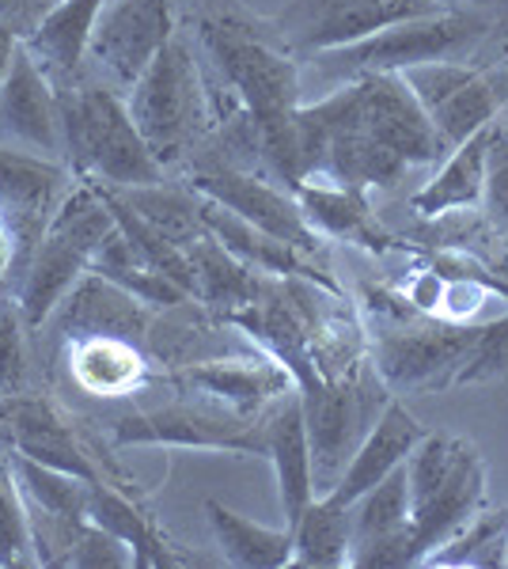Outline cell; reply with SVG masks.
Returning <instances> with one entry per match:
<instances>
[{"label": "cell", "mask_w": 508, "mask_h": 569, "mask_svg": "<svg viewBox=\"0 0 508 569\" xmlns=\"http://www.w3.org/2000/svg\"><path fill=\"white\" fill-rule=\"evenodd\" d=\"M175 380L187 391L206 395V399L220 402V407L236 410L243 418H258L273 399H281L289 388H297L289 369L266 353L212 357V361H198L190 369L175 372Z\"/></svg>", "instance_id": "ffe728a7"}, {"label": "cell", "mask_w": 508, "mask_h": 569, "mask_svg": "<svg viewBox=\"0 0 508 569\" xmlns=\"http://www.w3.org/2000/svg\"><path fill=\"white\" fill-rule=\"evenodd\" d=\"M292 194H297L303 217L322 240L353 243L372 254H391L402 247L399 236L372 209V198L365 190L338 187V182H300Z\"/></svg>", "instance_id": "7402d4cb"}, {"label": "cell", "mask_w": 508, "mask_h": 569, "mask_svg": "<svg viewBox=\"0 0 508 569\" xmlns=\"http://www.w3.org/2000/svg\"><path fill=\"white\" fill-rule=\"evenodd\" d=\"M445 152L486 130L508 107V69L482 61H432L402 72Z\"/></svg>", "instance_id": "30bf717a"}, {"label": "cell", "mask_w": 508, "mask_h": 569, "mask_svg": "<svg viewBox=\"0 0 508 569\" xmlns=\"http://www.w3.org/2000/svg\"><path fill=\"white\" fill-rule=\"evenodd\" d=\"M489 130H478L475 137H467L459 149H451L440 160V171L432 176L418 194L410 198V213L414 217H440L451 209H478L482 206V190H486V160H489Z\"/></svg>", "instance_id": "484cf974"}, {"label": "cell", "mask_w": 508, "mask_h": 569, "mask_svg": "<svg viewBox=\"0 0 508 569\" xmlns=\"http://www.w3.org/2000/svg\"><path fill=\"white\" fill-rule=\"evenodd\" d=\"M16 50H20V39H16V34H12V27L0 23V84H4L8 69H12Z\"/></svg>", "instance_id": "f35d334b"}, {"label": "cell", "mask_w": 508, "mask_h": 569, "mask_svg": "<svg viewBox=\"0 0 508 569\" xmlns=\"http://www.w3.org/2000/svg\"><path fill=\"white\" fill-rule=\"evenodd\" d=\"M445 156L402 72H365L297 110L300 182L395 194L414 171Z\"/></svg>", "instance_id": "6da1fadb"}, {"label": "cell", "mask_w": 508, "mask_h": 569, "mask_svg": "<svg viewBox=\"0 0 508 569\" xmlns=\"http://www.w3.org/2000/svg\"><path fill=\"white\" fill-rule=\"evenodd\" d=\"M182 182H190L201 198L232 209L247 224L262 228L273 240L297 247L308 259L330 266L327 240L308 224L297 194H292L289 187H281L277 179L255 176V171H232V168H198V171H190V176H182Z\"/></svg>", "instance_id": "5bb4252c"}, {"label": "cell", "mask_w": 508, "mask_h": 569, "mask_svg": "<svg viewBox=\"0 0 508 569\" xmlns=\"http://www.w3.org/2000/svg\"><path fill=\"white\" fill-rule=\"evenodd\" d=\"M61 133H64V168L72 179L96 182L107 190L149 187L171 179L156 163L141 130L133 126L126 96L84 69L72 88L58 91Z\"/></svg>", "instance_id": "277c9868"}, {"label": "cell", "mask_w": 508, "mask_h": 569, "mask_svg": "<svg viewBox=\"0 0 508 569\" xmlns=\"http://www.w3.org/2000/svg\"><path fill=\"white\" fill-rule=\"evenodd\" d=\"M58 4L61 0H0V23L12 27L16 39L27 42Z\"/></svg>", "instance_id": "8d00e7d4"}, {"label": "cell", "mask_w": 508, "mask_h": 569, "mask_svg": "<svg viewBox=\"0 0 508 569\" xmlns=\"http://www.w3.org/2000/svg\"><path fill=\"white\" fill-rule=\"evenodd\" d=\"M118 228L114 213L107 206L103 187L96 182H72V190L61 198L58 213L50 217L42 232V243L34 247L27 273L16 284V305H20L27 327L39 330L50 311L69 297V289L91 270V259L107 236Z\"/></svg>", "instance_id": "ba28073f"}, {"label": "cell", "mask_w": 508, "mask_h": 569, "mask_svg": "<svg viewBox=\"0 0 508 569\" xmlns=\"http://www.w3.org/2000/svg\"><path fill=\"white\" fill-rule=\"evenodd\" d=\"M182 27L201 58L206 84L251 114L262 163L281 187L297 190V110L303 107V69L273 20L243 0H187Z\"/></svg>", "instance_id": "7a4b0ae2"}, {"label": "cell", "mask_w": 508, "mask_h": 569, "mask_svg": "<svg viewBox=\"0 0 508 569\" xmlns=\"http://www.w3.org/2000/svg\"><path fill=\"white\" fill-rule=\"evenodd\" d=\"M456 0H292L273 16L281 39L300 58L341 50L418 16L445 12Z\"/></svg>", "instance_id": "7c38bea8"}, {"label": "cell", "mask_w": 508, "mask_h": 569, "mask_svg": "<svg viewBox=\"0 0 508 569\" xmlns=\"http://www.w3.org/2000/svg\"><path fill=\"white\" fill-rule=\"evenodd\" d=\"M187 254L193 266V300L206 305L212 316H220V319L255 305V300L262 297L266 281H270V273L236 259L217 236H201L198 243L187 247Z\"/></svg>", "instance_id": "d4e9b609"}, {"label": "cell", "mask_w": 508, "mask_h": 569, "mask_svg": "<svg viewBox=\"0 0 508 569\" xmlns=\"http://www.w3.org/2000/svg\"><path fill=\"white\" fill-rule=\"evenodd\" d=\"M118 198L133 209L145 224H152L160 236H168L171 243L190 247L198 243L201 236H209L206 217H201V198L190 182L182 179H163V182H149V187H129V190H114Z\"/></svg>", "instance_id": "83f0119b"}, {"label": "cell", "mask_w": 508, "mask_h": 569, "mask_svg": "<svg viewBox=\"0 0 508 569\" xmlns=\"http://www.w3.org/2000/svg\"><path fill=\"white\" fill-rule=\"evenodd\" d=\"M12 270H16V243L12 232L4 228V220H0V289L12 284Z\"/></svg>", "instance_id": "74e56055"}, {"label": "cell", "mask_w": 508, "mask_h": 569, "mask_svg": "<svg viewBox=\"0 0 508 569\" xmlns=\"http://www.w3.org/2000/svg\"><path fill=\"white\" fill-rule=\"evenodd\" d=\"M349 566H418L406 498V463L349 505Z\"/></svg>", "instance_id": "d6986e66"}, {"label": "cell", "mask_w": 508, "mask_h": 569, "mask_svg": "<svg viewBox=\"0 0 508 569\" xmlns=\"http://www.w3.org/2000/svg\"><path fill=\"white\" fill-rule=\"evenodd\" d=\"M300 399L311 445V479H316L319 498V493L335 490L341 471L360 448V440L368 437V429L384 415L387 388L372 365L357 361L353 369L338 376H322L311 391H300Z\"/></svg>", "instance_id": "9c48e42d"}, {"label": "cell", "mask_w": 508, "mask_h": 569, "mask_svg": "<svg viewBox=\"0 0 508 569\" xmlns=\"http://www.w3.org/2000/svg\"><path fill=\"white\" fill-rule=\"evenodd\" d=\"M497 380H508V308L501 316L478 323L475 350L467 353L464 369L456 376L459 388H467V383H497Z\"/></svg>", "instance_id": "836d02e7"}, {"label": "cell", "mask_w": 508, "mask_h": 569, "mask_svg": "<svg viewBox=\"0 0 508 569\" xmlns=\"http://www.w3.org/2000/svg\"><path fill=\"white\" fill-rule=\"evenodd\" d=\"M126 107L156 163L182 179L212 133V103L201 58L187 27L152 58V66L126 91Z\"/></svg>", "instance_id": "3957f363"}, {"label": "cell", "mask_w": 508, "mask_h": 569, "mask_svg": "<svg viewBox=\"0 0 508 569\" xmlns=\"http://www.w3.org/2000/svg\"><path fill=\"white\" fill-rule=\"evenodd\" d=\"M64 566L77 569H129L133 566V550H129L122 539L110 536L107 528H99L96 520H84L72 539L69 555H64Z\"/></svg>", "instance_id": "d590c367"}, {"label": "cell", "mask_w": 508, "mask_h": 569, "mask_svg": "<svg viewBox=\"0 0 508 569\" xmlns=\"http://www.w3.org/2000/svg\"><path fill=\"white\" fill-rule=\"evenodd\" d=\"M421 437H425V429L418 426V418H414L399 399H387L384 415L376 418V426L360 440V448L353 452L346 471H341L330 498L341 505H353L360 493H368L376 482L387 479L395 467H402L406 456L414 452V445H418Z\"/></svg>", "instance_id": "cb8c5ba5"}, {"label": "cell", "mask_w": 508, "mask_h": 569, "mask_svg": "<svg viewBox=\"0 0 508 569\" xmlns=\"http://www.w3.org/2000/svg\"><path fill=\"white\" fill-rule=\"evenodd\" d=\"M27 335H31V327H27L16 297H4L0 300V399L27 391V380H31Z\"/></svg>", "instance_id": "d6a6232c"}, {"label": "cell", "mask_w": 508, "mask_h": 569, "mask_svg": "<svg viewBox=\"0 0 508 569\" xmlns=\"http://www.w3.org/2000/svg\"><path fill=\"white\" fill-rule=\"evenodd\" d=\"M0 445H8V452H20L27 460L77 475L84 482L107 479L96 452L80 440L77 426L46 395L20 391L0 399Z\"/></svg>", "instance_id": "e0dca14e"}, {"label": "cell", "mask_w": 508, "mask_h": 569, "mask_svg": "<svg viewBox=\"0 0 508 569\" xmlns=\"http://www.w3.org/2000/svg\"><path fill=\"white\" fill-rule=\"evenodd\" d=\"M156 308L145 305L141 297H133L122 284H114L103 273L88 270L84 278L69 289V297L50 311V319L39 327L42 330V357L46 365L58 361L64 342H77V338H129V342H141L149 335Z\"/></svg>", "instance_id": "2e32d148"}, {"label": "cell", "mask_w": 508, "mask_h": 569, "mask_svg": "<svg viewBox=\"0 0 508 569\" xmlns=\"http://www.w3.org/2000/svg\"><path fill=\"white\" fill-rule=\"evenodd\" d=\"M368 308L376 311L372 330V369L384 388L395 395L440 391L456 383L467 353L475 350L478 323H440L406 305L395 284H368Z\"/></svg>", "instance_id": "5b68a950"}, {"label": "cell", "mask_w": 508, "mask_h": 569, "mask_svg": "<svg viewBox=\"0 0 508 569\" xmlns=\"http://www.w3.org/2000/svg\"><path fill=\"white\" fill-rule=\"evenodd\" d=\"M414 562L456 539L486 505V460L470 440L425 433L406 456Z\"/></svg>", "instance_id": "52a82bcc"}, {"label": "cell", "mask_w": 508, "mask_h": 569, "mask_svg": "<svg viewBox=\"0 0 508 569\" xmlns=\"http://www.w3.org/2000/svg\"><path fill=\"white\" fill-rule=\"evenodd\" d=\"M58 361L69 369V380L84 395H96V399H126V395L141 391L156 365L141 342L107 335L64 342Z\"/></svg>", "instance_id": "603a6c76"}, {"label": "cell", "mask_w": 508, "mask_h": 569, "mask_svg": "<svg viewBox=\"0 0 508 569\" xmlns=\"http://www.w3.org/2000/svg\"><path fill=\"white\" fill-rule=\"evenodd\" d=\"M292 566L341 569L349 566V505L319 493L292 525Z\"/></svg>", "instance_id": "f546056e"}, {"label": "cell", "mask_w": 508, "mask_h": 569, "mask_svg": "<svg viewBox=\"0 0 508 569\" xmlns=\"http://www.w3.org/2000/svg\"><path fill=\"white\" fill-rule=\"evenodd\" d=\"M482 217L508 247V130L494 122L489 130V160H486V190H482Z\"/></svg>", "instance_id": "e575fe53"}, {"label": "cell", "mask_w": 508, "mask_h": 569, "mask_svg": "<svg viewBox=\"0 0 508 569\" xmlns=\"http://www.w3.org/2000/svg\"><path fill=\"white\" fill-rule=\"evenodd\" d=\"M262 418V415H258ZM258 418L206 399H171L160 407H133L107 421L114 445H168V448H209V452L262 456V429Z\"/></svg>", "instance_id": "8fae6325"}, {"label": "cell", "mask_w": 508, "mask_h": 569, "mask_svg": "<svg viewBox=\"0 0 508 569\" xmlns=\"http://www.w3.org/2000/svg\"><path fill=\"white\" fill-rule=\"evenodd\" d=\"M489 31V12L467 4H448L445 12L418 16V20L395 23L387 31L360 39L341 50L316 53L303 61L311 80L338 88L365 72H406L432 61H470Z\"/></svg>", "instance_id": "8992f818"}, {"label": "cell", "mask_w": 508, "mask_h": 569, "mask_svg": "<svg viewBox=\"0 0 508 569\" xmlns=\"http://www.w3.org/2000/svg\"><path fill=\"white\" fill-rule=\"evenodd\" d=\"M505 562H508V555H505Z\"/></svg>", "instance_id": "60d3db41"}, {"label": "cell", "mask_w": 508, "mask_h": 569, "mask_svg": "<svg viewBox=\"0 0 508 569\" xmlns=\"http://www.w3.org/2000/svg\"><path fill=\"white\" fill-rule=\"evenodd\" d=\"M0 144L64 163L58 88L50 84V77L39 69V61L23 42L16 50L4 84H0Z\"/></svg>", "instance_id": "ac0fdd59"}, {"label": "cell", "mask_w": 508, "mask_h": 569, "mask_svg": "<svg viewBox=\"0 0 508 569\" xmlns=\"http://www.w3.org/2000/svg\"><path fill=\"white\" fill-rule=\"evenodd\" d=\"M182 4L187 0H110L88 39L84 69L126 96L156 53L179 34Z\"/></svg>", "instance_id": "4fadbf2b"}, {"label": "cell", "mask_w": 508, "mask_h": 569, "mask_svg": "<svg viewBox=\"0 0 508 569\" xmlns=\"http://www.w3.org/2000/svg\"><path fill=\"white\" fill-rule=\"evenodd\" d=\"M88 520H96L99 528H107L110 536L122 539V543L133 550V566L137 569L182 566V562H187V558L175 555V547L163 543L160 531L152 528V520L137 509L129 486H114L110 479L88 482Z\"/></svg>", "instance_id": "4316f807"}, {"label": "cell", "mask_w": 508, "mask_h": 569, "mask_svg": "<svg viewBox=\"0 0 508 569\" xmlns=\"http://www.w3.org/2000/svg\"><path fill=\"white\" fill-rule=\"evenodd\" d=\"M497 122H501V126H505V130H508V107L501 110V118H497Z\"/></svg>", "instance_id": "ab89813d"}, {"label": "cell", "mask_w": 508, "mask_h": 569, "mask_svg": "<svg viewBox=\"0 0 508 569\" xmlns=\"http://www.w3.org/2000/svg\"><path fill=\"white\" fill-rule=\"evenodd\" d=\"M206 517L220 558L236 569H281L292 566V531L289 528H262L255 520L225 509L220 501H206Z\"/></svg>", "instance_id": "f1b7e54d"}, {"label": "cell", "mask_w": 508, "mask_h": 569, "mask_svg": "<svg viewBox=\"0 0 508 569\" xmlns=\"http://www.w3.org/2000/svg\"><path fill=\"white\" fill-rule=\"evenodd\" d=\"M262 429V456L277 471V490H281L285 528L303 517L316 501V479H311V445H308V421H303L300 388H289L281 399H273L258 418Z\"/></svg>", "instance_id": "44dd1931"}, {"label": "cell", "mask_w": 508, "mask_h": 569, "mask_svg": "<svg viewBox=\"0 0 508 569\" xmlns=\"http://www.w3.org/2000/svg\"><path fill=\"white\" fill-rule=\"evenodd\" d=\"M39 566V550H34V531L27 505L20 498L12 467H0V569H27Z\"/></svg>", "instance_id": "1f68e13d"}, {"label": "cell", "mask_w": 508, "mask_h": 569, "mask_svg": "<svg viewBox=\"0 0 508 569\" xmlns=\"http://www.w3.org/2000/svg\"><path fill=\"white\" fill-rule=\"evenodd\" d=\"M72 171L64 163L42 160V156L20 152L0 144V220L12 232L16 243V270L8 297L16 292V284L27 273L34 247L42 243V232L50 224V217L58 213L61 198L72 190Z\"/></svg>", "instance_id": "9a60e30c"}, {"label": "cell", "mask_w": 508, "mask_h": 569, "mask_svg": "<svg viewBox=\"0 0 508 569\" xmlns=\"http://www.w3.org/2000/svg\"><path fill=\"white\" fill-rule=\"evenodd\" d=\"M505 555H508V509L478 512L456 539H448L440 550H432L425 562H432V566H505Z\"/></svg>", "instance_id": "4dcf8cb0"}]
</instances>
